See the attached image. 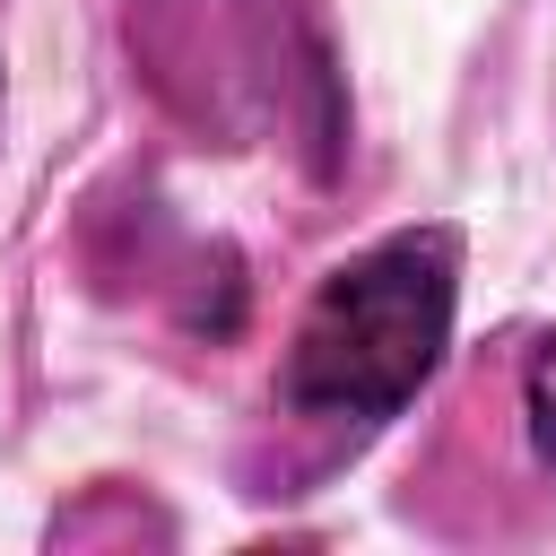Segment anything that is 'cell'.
I'll use <instances>...</instances> for the list:
<instances>
[{"instance_id": "cell-1", "label": "cell", "mask_w": 556, "mask_h": 556, "mask_svg": "<svg viewBox=\"0 0 556 556\" xmlns=\"http://www.w3.org/2000/svg\"><path fill=\"white\" fill-rule=\"evenodd\" d=\"M460 304V243L443 226L391 235L356 252L348 269L321 278L295 356H287V400L313 417H391L417 400L452 339Z\"/></svg>"}, {"instance_id": "cell-2", "label": "cell", "mask_w": 556, "mask_h": 556, "mask_svg": "<svg viewBox=\"0 0 556 556\" xmlns=\"http://www.w3.org/2000/svg\"><path fill=\"white\" fill-rule=\"evenodd\" d=\"M530 443L539 460H556V339L530 348Z\"/></svg>"}]
</instances>
